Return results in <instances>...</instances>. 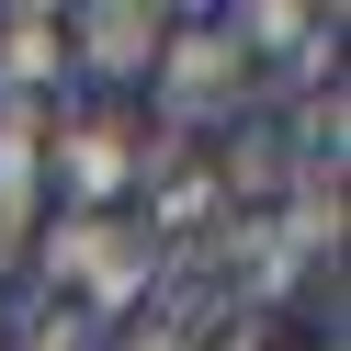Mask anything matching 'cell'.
I'll list each match as a JSON object with an SVG mask.
<instances>
[{"label":"cell","instance_id":"cell-6","mask_svg":"<svg viewBox=\"0 0 351 351\" xmlns=\"http://www.w3.org/2000/svg\"><path fill=\"white\" fill-rule=\"evenodd\" d=\"M0 272H12V238H0Z\"/></svg>","mask_w":351,"mask_h":351},{"label":"cell","instance_id":"cell-1","mask_svg":"<svg viewBox=\"0 0 351 351\" xmlns=\"http://www.w3.org/2000/svg\"><path fill=\"white\" fill-rule=\"evenodd\" d=\"M147 283H159V238L136 215H57L46 227V295H69L91 328L147 306Z\"/></svg>","mask_w":351,"mask_h":351},{"label":"cell","instance_id":"cell-2","mask_svg":"<svg viewBox=\"0 0 351 351\" xmlns=\"http://www.w3.org/2000/svg\"><path fill=\"white\" fill-rule=\"evenodd\" d=\"M147 80H159V114L182 125V136H193V125H238V114H250V57H238L227 23H182Z\"/></svg>","mask_w":351,"mask_h":351},{"label":"cell","instance_id":"cell-5","mask_svg":"<svg viewBox=\"0 0 351 351\" xmlns=\"http://www.w3.org/2000/svg\"><path fill=\"white\" fill-rule=\"evenodd\" d=\"M46 102H0V238H23L46 204Z\"/></svg>","mask_w":351,"mask_h":351},{"label":"cell","instance_id":"cell-4","mask_svg":"<svg viewBox=\"0 0 351 351\" xmlns=\"http://www.w3.org/2000/svg\"><path fill=\"white\" fill-rule=\"evenodd\" d=\"M69 46L91 57L102 80H136V69H159V46H170V12H147V0H91V12H69Z\"/></svg>","mask_w":351,"mask_h":351},{"label":"cell","instance_id":"cell-3","mask_svg":"<svg viewBox=\"0 0 351 351\" xmlns=\"http://www.w3.org/2000/svg\"><path fill=\"white\" fill-rule=\"evenodd\" d=\"M57 193H69L80 215H125V182L147 170V136L125 114H57Z\"/></svg>","mask_w":351,"mask_h":351}]
</instances>
